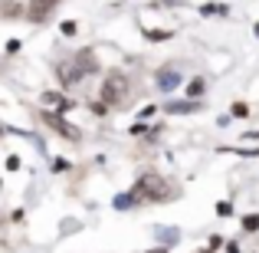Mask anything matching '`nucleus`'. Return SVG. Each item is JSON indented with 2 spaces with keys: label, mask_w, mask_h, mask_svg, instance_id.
<instances>
[{
  "label": "nucleus",
  "mask_w": 259,
  "mask_h": 253,
  "mask_svg": "<svg viewBox=\"0 0 259 253\" xmlns=\"http://www.w3.org/2000/svg\"><path fill=\"white\" fill-rule=\"evenodd\" d=\"M43 122H46L50 128H56V132L63 135V138H72V141H79V138H82V132H79L76 125H66V122L59 119L56 112H43Z\"/></svg>",
  "instance_id": "7ed1b4c3"
},
{
  "label": "nucleus",
  "mask_w": 259,
  "mask_h": 253,
  "mask_svg": "<svg viewBox=\"0 0 259 253\" xmlns=\"http://www.w3.org/2000/svg\"><path fill=\"white\" fill-rule=\"evenodd\" d=\"M43 102H50V105H59V109H69V102H66V99H59L56 92H46V95H43Z\"/></svg>",
  "instance_id": "9d476101"
},
{
  "label": "nucleus",
  "mask_w": 259,
  "mask_h": 253,
  "mask_svg": "<svg viewBox=\"0 0 259 253\" xmlns=\"http://www.w3.org/2000/svg\"><path fill=\"white\" fill-rule=\"evenodd\" d=\"M0 10H4V17H20V13H23V7L13 4V0H7V4H0Z\"/></svg>",
  "instance_id": "0eeeda50"
},
{
  "label": "nucleus",
  "mask_w": 259,
  "mask_h": 253,
  "mask_svg": "<svg viewBox=\"0 0 259 253\" xmlns=\"http://www.w3.org/2000/svg\"><path fill=\"white\" fill-rule=\"evenodd\" d=\"M243 230H259V214H246V217H243Z\"/></svg>",
  "instance_id": "9b49d317"
},
{
  "label": "nucleus",
  "mask_w": 259,
  "mask_h": 253,
  "mask_svg": "<svg viewBox=\"0 0 259 253\" xmlns=\"http://www.w3.org/2000/svg\"><path fill=\"white\" fill-rule=\"evenodd\" d=\"M69 66L79 73V76H85V73H95V69H99V63H95V53H92V50H82V53H76V59H72Z\"/></svg>",
  "instance_id": "39448f33"
},
{
  "label": "nucleus",
  "mask_w": 259,
  "mask_h": 253,
  "mask_svg": "<svg viewBox=\"0 0 259 253\" xmlns=\"http://www.w3.org/2000/svg\"><path fill=\"white\" fill-rule=\"evenodd\" d=\"M132 197H135V201H171L174 188H171V181L161 177V174H145L132 188Z\"/></svg>",
  "instance_id": "f257e3e1"
},
{
  "label": "nucleus",
  "mask_w": 259,
  "mask_h": 253,
  "mask_svg": "<svg viewBox=\"0 0 259 253\" xmlns=\"http://www.w3.org/2000/svg\"><path fill=\"white\" fill-rule=\"evenodd\" d=\"M227 253H240V247H236V243L230 240V243H227Z\"/></svg>",
  "instance_id": "2eb2a0df"
},
{
  "label": "nucleus",
  "mask_w": 259,
  "mask_h": 253,
  "mask_svg": "<svg viewBox=\"0 0 259 253\" xmlns=\"http://www.w3.org/2000/svg\"><path fill=\"white\" fill-rule=\"evenodd\" d=\"M128 92H132V83L125 79V73H108L105 76V83H102V105H112V109H118V105H125L128 102Z\"/></svg>",
  "instance_id": "f03ea898"
},
{
  "label": "nucleus",
  "mask_w": 259,
  "mask_h": 253,
  "mask_svg": "<svg viewBox=\"0 0 259 253\" xmlns=\"http://www.w3.org/2000/svg\"><path fill=\"white\" fill-rule=\"evenodd\" d=\"M63 33H66V37H76V23H72V20H66V23H63Z\"/></svg>",
  "instance_id": "f8f14e48"
},
{
  "label": "nucleus",
  "mask_w": 259,
  "mask_h": 253,
  "mask_svg": "<svg viewBox=\"0 0 259 253\" xmlns=\"http://www.w3.org/2000/svg\"><path fill=\"white\" fill-rule=\"evenodd\" d=\"M177 83H181V73H177V66H167V69L158 73V86H161V89H174Z\"/></svg>",
  "instance_id": "423d86ee"
},
{
  "label": "nucleus",
  "mask_w": 259,
  "mask_h": 253,
  "mask_svg": "<svg viewBox=\"0 0 259 253\" xmlns=\"http://www.w3.org/2000/svg\"><path fill=\"white\" fill-rule=\"evenodd\" d=\"M203 89H207V86H203V79H194V83L187 86V95H190V99H200Z\"/></svg>",
  "instance_id": "6e6552de"
},
{
  "label": "nucleus",
  "mask_w": 259,
  "mask_h": 253,
  "mask_svg": "<svg viewBox=\"0 0 259 253\" xmlns=\"http://www.w3.org/2000/svg\"><path fill=\"white\" fill-rule=\"evenodd\" d=\"M203 253H210V250H203Z\"/></svg>",
  "instance_id": "f3484780"
},
{
  "label": "nucleus",
  "mask_w": 259,
  "mask_h": 253,
  "mask_svg": "<svg viewBox=\"0 0 259 253\" xmlns=\"http://www.w3.org/2000/svg\"><path fill=\"white\" fill-rule=\"evenodd\" d=\"M151 253H164V247H161V250H151Z\"/></svg>",
  "instance_id": "dca6fc26"
},
{
  "label": "nucleus",
  "mask_w": 259,
  "mask_h": 253,
  "mask_svg": "<svg viewBox=\"0 0 259 253\" xmlns=\"http://www.w3.org/2000/svg\"><path fill=\"white\" fill-rule=\"evenodd\" d=\"M7 168H10V171L20 168V158H17V155H10V158H7Z\"/></svg>",
  "instance_id": "ddd939ff"
},
{
  "label": "nucleus",
  "mask_w": 259,
  "mask_h": 253,
  "mask_svg": "<svg viewBox=\"0 0 259 253\" xmlns=\"http://www.w3.org/2000/svg\"><path fill=\"white\" fill-rule=\"evenodd\" d=\"M230 210H233V207H230L227 201H220V204H217V214H230Z\"/></svg>",
  "instance_id": "4468645a"
},
{
  "label": "nucleus",
  "mask_w": 259,
  "mask_h": 253,
  "mask_svg": "<svg viewBox=\"0 0 259 253\" xmlns=\"http://www.w3.org/2000/svg\"><path fill=\"white\" fill-rule=\"evenodd\" d=\"M194 109H197V102H171L167 112H194Z\"/></svg>",
  "instance_id": "1a4fd4ad"
},
{
  "label": "nucleus",
  "mask_w": 259,
  "mask_h": 253,
  "mask_svg": "<svg viewBox=\"0 0 259 253\" xmlns=\"http://www.w3.org/2000/svg\"><path fill=\"white\" fill-rule=\"evenodd\" d=\"M59 0H30V7H26V17L33 20V23H43L46 17H50L53 10H56Z\"/></svg>",
  "instance_id": "20e7f679"
}]
</instances>
